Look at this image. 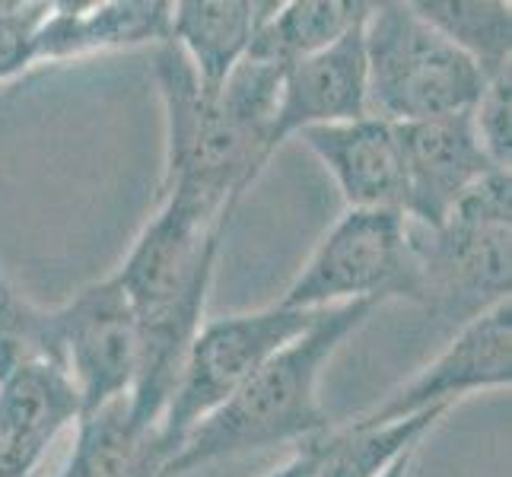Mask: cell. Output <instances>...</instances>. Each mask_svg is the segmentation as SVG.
Returning a JSON list of instances; mask_svg holds the SVG:
<instances>
[{
  "label": "cell",
  "instance_id": "obj_2",
  "mask_svg": "<svg viewBox=\"0 0 512 477\" xmlns=\"http://www.w3.org/2000/svg\"><path fill=\"white\" fill-rule=\"evenodd\" d=\"M379 306V299H360L319 312L299 338L280 347L233 398L182 439V446L169 455L163 477H182L223 458L328 433L331 417L319 401V376Z\"/></svg>",
  "mask_w": 512,
  "mask_h": 477
},
{
  "label": "cell",
  "instance_id": "obj_7",
  "mask_svg": "<svg viewBox=\"0 0 512 477\" xmlns=\"http://www.w3.org/2000/svg\"><path fill=\"white\" fill-rule=\"evenodd\" d=\"M414 299L417 277L401 210H344L277 306L325 312L360 299Z\"/></svg>",
  "mask_w": 512,
  "mask_h": 477
},
{
  "label": "cell",
  "instance_id": "obj_4",
  "mask_svg": "<svg viewBox=\"0 0 512 477\" xmlns=\"http://www.w3.org/2000/svg\"><path fill=\"white\" fill-rule=\"evenodd\" d=\"M417 303L436 312H478L509 299L512 287V179L484 175L443 226L408 220Z\"/></svg>",
  "mask_w": 512,
  "mask_h": 477
},
{
  "label": "cell",
  "instance_id": "obj_10",
  "mask_svg": "<svg viewBox=\"0 0 512 477\" xmlns=\"http://www.w3.org/2000/svg\"><path fill=\"white\" fill-rule=\"evenodd\" d=\"M404 169V217L417 226H443L452 207L497 172L474 134L471 112L395 125Z\"/></svg>",
  "mask_w": 512,
  "mask_h": 477
},
{
  "label": "cell",
  "instance_id": "obj_12",
  "mask_svg": "<svg viewBox=\"0 0 512 477\" xmlns=\"http://www.w3.org/2000/svg\"><path fill=\"white\" fill-rule=\"evenodd\" d=\"M83 401L58 366L32 363L0 382V477L42 474L55 439L77 427Z\"/></svg>",
  "mask_w": 512,
  "mask_h": 477
},
{
  "label": "cell",
  "instance_id": "obj_17",
  "mask_svg": "<svg viewBox=\"0 0 512 477\" xmlns=\"http://www.w3.org/2000/svg\"><path fill=\"white\" fill-rule=\"evenodd\" d=\"M369 7L360 0H293L277 4V10L258 26L245 55L268 58L280 67H290L303 58L319 55L334 42L360 26Z\"/></svg>",
  "mask_w": 512,
  "mask_h": 477
},
{
  "label": "cell",
  "instance_id": "obj_3",
  "mask_svg": "<svg viewBox=\"0 0 512 477\" xmlns=\"http://www.w3.org/2000/svg\"><path fill=\"white\" fill-rule=\"evenodd\" d=\"M153 77L166 112V166L156 207H175L201 223H229L271 159L268 140L242 128L220 96H204L172 42L156 45Z\"/></svg>",
  "mask_w": 512,
  "mask_h": 477
},
{
  "label": "cell",
  "instance_id": "obj_22",
  "mask_svg": "<svg viewBox=\"0 0 512 477\" xmlns=\"http://www.w3.org/2000/svg\"><path fill=\"white\" fill-rule=\"evenodd\" d=\"M417 452V449H414ZM414 452H404L401 458H395L392 465H388L379 477H408L411 474V462H414Z\"/></svg>",
  "mask_w": 512,
  "mask_h": 477
},
{
  "label": "cell",
  "instance_id": "obj_21",
  "mask_svg": "<svg viewBox=\"0 0 512 477\" xmlns=\"http://www.w3.org/2000/svg\"><path fill=\"white\" fill-rule=\"evenodd\" d=\"M48 13V4H0V83L35 67V32Z\"/></svg>",
  "mask_w": 512,
  "mask_h": 477
},
{
  "label": "cell",
  "instance_id": "obj_15",
  "mask_svg": "<svg viewBox=\"0 0 512 477\" xmlns=\"http://www.w3.org/2000/svg\"><path fill=\"white\" fill-rule=\"evenodd\" d=\"M277 4L258 0H179L172 4L169 42L188 58L204 96H217L245 58L258 26Z\"/></svg>",
  "mask_w": 512,
  "mask_h": 477
},
{
  "label": "cell",
  "instance_id": "obj_19",
  "mask_svg": "<svg viewBox=\"0 0 512 477\" xmlns=\"http://www.w3.org/2000/svg\"><path fill=\"white\" fill-rule=\"evenodd\" d=\"M32 363L64 369L55 309H42L0 274V382Z\"/></svg>",
  "mask_w": 512,
  "mask_h": 477
},
{
  "label": "cell",
  "instance_id": "obj_20",
  "mask_svg": "<svg viewBox=\"0 0 512 477\" xmlns=\"http://www.w3.org/2000/svg\"><path fill=\"white\" fill-rule=\"evenodd\" d=\"M471 125L490 163L509 172L512 166V67L487 77L484 90L471 109Z\"/></svg>",
  "mask_w": 512,
  "mask_h": 477
},
{
  "label": "cell",
  "instance_id": "obj_8",
  "mask_svg": "<svg viewBox=\"0 0 512 477\" xmlns=\"http://www.w3.org/2000/svg\"><path fill=\"white\" fill-rule=\"evenodd\" d=\"M512 382V303L490 306L468 318L458 338L423 366L417 376L392 388L373 411L350 420L360 430L388 427V423L417 417L423 411H449L455 401L474 392H500Z\"/></svg>",
  "mask_w": 512,
  "mask_h": 477
},
{
  "label": "cell",
  "instance_id": "obj_1",
  "mask_svg": "<svg viewBox=\"0 0 512 477\" xmlns=\"http://www.w3.org/2000/svg\"><path fill=\"white\" fill-rule=\"evenodd\" d=\"M226 226L163 204L115 271L137 322V373L128 398L140 427H160L185 353L204 325Z\"/></svg>",
  "mask_w": 512,
  "mask_h": 477
},
{
  "label": "cell",
  "instance_id": "obj_16",
  "mask_svg": "<svg viewBox=\"0 0 512 477\" xmlns=\"http://www.w3.org/2000/svg\"><path fill=\"white\" fill-rule=\"evenodd\" d=\"M160 427H140L131 398H115L77 420V439L58 477H163Z\"/></svg>",
  "mask_w": 512,
  "mask_h": 477
},
{
  "label": "cell",
  "instance_id": "obj_13",
  "mask_svg": "<svg viewBox=\"0 0 512 477\" xmlns=\"http://www.w3.org/2000/svg\"><path fill=\"white\" fill-rule=\"evenodd\" d=\"M338 182L347 210H401L404 169L392 121L366 115L296 134Z\"/></svg>",
  "mask_w": 512,
  "mask_h": 477
},
{
  "label": "cell",
  "instance_id": "obj_18",
  "mask_svg": "<svg viewBox=\"0 0 512 477\" xmlns=\"http://www.w3.org/2000/svg\"><path fill=\"white\" fill-rule=\"evenodd\" d=\"M430 29L484 70V77L512 67V7L500 0H417L411 4Z\"/></svg>",
  "mask_w": 512,
  "mask_h": 477
},
{
  "label": "cell",
  "instance_id": "obj_14",
  "mask_svg": "<svg viewBox=\"0 0 512 477\" xmlns=\"http://www.w3.org/2000/svg\"><path fill=\"white\" fill-rule=\"evenodd\" d=\"M172 4L166 0H105L48 4L35 32V64H64L105 51H131L169 42Z\"/></svg>",
  "mask_w": 512,
  "mask_h": 477
},
{
  "label": "cell",
  "instance_id": "obj_5",
  "mask_svg": "<svg viewBox=\"0 0 512 477\" xmlns=\"http://www.w3.org/2000/svg\"><path fill=\"white\" fill-rule=\"evenodd\" d=\"M369 115L392 125L471 112L484 70L449 45L411 4H373L363 23Z\"/></svg>",
  "mask_w": 512,
  "mask_h": 477
},
{
  "label": "cell",
  "instance_id": "obj_23",
  "mask_svg": "<svg viewBox=\"0 0 512 477\" xmlns=\"http://www.w3.org/2000/svg\"><path fill=\"white\" fill-rule=\"evenodd\" d=\"M32 477H42V474H32Z\"/></svg>",
  "mask_w": 512,
  "mask_h": 477
},
{
  "label": "cell",
  "instance_id": "obj_11",
  "mask_svg": "<svg viewBox=\"0 0 512 477\" xmlns=\"http://www.w3.org/2000/svg\"><path fill=\"white\" fill-rule=\"evenodd\" d=\"M363 23L319 55L287 67L271 131V150L306 128L344 125V121L369 115Z\"/></svg>",
  "mask_w": 512,
  "mask_h": 477
},
{
  "label": "cell",
  "instance_id": "obj_9",
  "mask_svg": "<svg viewBox=\"0 0 512 477\" xmlns=\"http://www.w3.org/2000/svg\"><path fill=\"white\" fill-rule=\"evenodd\" d=\"M64 373L83 401V414L128 398L137 373V322L118 277L77 290L55 309Z\"/></svg>",
  "mask_w": 512,
  "mask_h": 477
},
{
  "label": "cell",
  "instance_id": "obj_6",
  "mask_svg": "<svg viewBox=\"0 0 512 477\" xmlns=\"http://www.w3.org/2000/svg\"><path fill=\"white\" fill-rule=\"evenodd\" d=\"M315 318L319 312H299L274 303L258 312L204 322L185 353L179 382H175L160 420L166 462L204 417L233 398L255 376V369L268 363L280 347L299 338Z\"/></svg>",
  "mask_w": 512,
  "mask_h": 477
}]
</instances>
